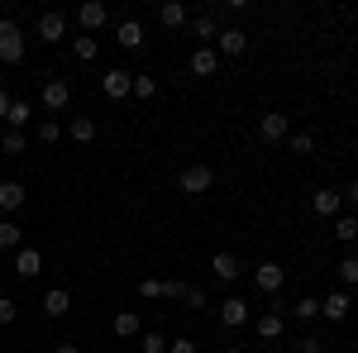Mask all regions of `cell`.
I'll return each instance as SVG.
<instances>
[{"label":"cell","mask_w":358,"mask_h":353,"mask_svg":"<svg viewBox=\"0 0 358 353\" xmlns=\"http://www.w3.org/2000/svg\"><path fill=\"white\" fill-rule=\"evenodd\" d=\"M0 62L5 67L24 62V38H20V24L15 20H0Z\"/></svg>","instance_id":"obj_1"},{"label":"cell","mask_w":358,"mask_h":353,"mask_svg":"<svg viewBox=\"0 0 358 353\" xmlns=\"http://www.w3.org/2000/svg\"><path fill=\"white\" fill-rule=\"evenodd\" d=\"M158 20H163L167 29H182L187 24V5H182V0H167L163 10H158Z\"/></svg>","instance_id":"obj_23"},{"label":"cell","mask_w":358,"mask_h":353,"mask_svg":"<svg viewBox=\"0 0 358 353\" xmlns=\"http://www.w3.org/2000/svg\"><path fill=\"white\" fill-rule=\"evenodd\" d=\"M129 96H138V101H153V96H158V82H153V77H134V91H129Z\"/></svg>","instance_id":"obj_29"},{"label":"cell","mask_w":358,"mask_h":353,"mask_svg":"<svg viewBox=\"0 0 358 353\" xmlns=\"http://www.w3.org/2000/svg\"><path fill=\"white\" fill-rule=\"evenodd\" d=\"M138 296L158 301V296H163V282H158V277H143V282H138Z\"/></svg>","instance_id":"obj_34"},{"label":"cell","mask_w":358,"mask_h":353,"mask_svg":"<svg viewBox=\"0 0 358 353\" xmlns=\"http://www.w3.org/2000/svg\"><path fill=\"white\" fill-rule=\"evenodd\" d=\"M196 38H215V34H220V20H215V15H196Z\"/></svg>","instance_id":"obj_28"},{"label":"cell","mask_w":358,"mask_h":353,"mask_svg":"<svg viewBox=\"0 0 358 353\" xmlns=\"http://www.w3.org/2000/svg\"><path fill=\"white\" fill-rule=\"evenodd\" d=\"M215 67H220V53H215V48H196L192 53V72L196 77H215Z\"/></svg>","instance_id":"obj_18"},{"label":"cell","mask_w":358,"mask_h":353,"mask_svg":"<svg viewBox=\"0 0 358 353\" xmlns=\"http://www.w3.org/2000/svg\"><path fill=\"white\" fill-rule=\"evenodd\" d=\"M10 106H15V101H10V96H5V91H0V120H5V115H10Z\"/></svg>","instance_id":"obj_42"},{"label":"cell","mask_w":358,"mask_h":353,"mask_svg":"<svg viewBox=\"0 0 358 353\" xmlns=\"http://www.w3.org/2000/svg\"><path fill=\"white\" fill-rule=\"evenodd\" d=\"M344 201H349V206H358V182H349V187H344Z\"/></svg>","instance_id":"obj_41"},{"label":"cell","mask_w":358,"mask_h":353,"mask_svg":"<svg viewBox=\"0 0 358 353\" xmlns=\"http://www.w3.org/2000/svg\"><path fill=\"white\" fill-rule=\"evenodd\" d=\"M258 134L268 138V143H287V138H292V115H282V110L263 115V120H258Z\"/></svg>","instance_id":"obj_4"},{"label":"cell","mask_w":358,"mask_h":353,"mask_svg":"<svg viewBox=\"0 0 358 353\" xmlns=\"http://www.w3.org/2000/svg\"><path fill=\"white\" fill-rule=\"evenodd\" d=\"M5 124L24 134V124H34V106H29V101H15V106H10V115H5Z\"/></svg>","instance_id":"obj_22"},{"label":"cell","mask_w":358,"mask_h":353,"mask_svg":"<svg viewBox=\"0 0 358 353\" xmlns=\"http://www.w3.org/2000/svg\"><path fill=\"white\" fill-rule=\"evenodd\" d=\"M282 329H287V315H282V310H268V315L258 320V339L273 344V339H282Z\"/></svg>","instance_id":"obj_16"},{"label":"cell","mask_w":358,"mask_h":353,"mask_svg":"<svg viewBox=\"0 0 358 353\" xmlns=\"http://www.w3.org/2000/svg\"><path fill=\"white\" fill-rule=\"evenodd\" d=\"M187 305H192V310H201V305H206V287H187Z\"/></svg>","instance_id":"obj_36"},{"label":"cell","mask_w":358,"mask_h":353,"mask_svg":"<svg viewBox=\"0 0 358 353\" xmlns=\"http://www.w3.org/2000/svg\"><path fill=\"white\" fill-rule=\"evenodd\" d=\"M115 43H120V48H129V53L143 48V24H138V20H124V24L115 29Z\"/></svg>","instance_id":"obj_14"},{"label":"cell","mask_w":358,"mask_h":353,"mask_svg":"<svg viewBox=\"0 0 358 353\" xmlns=\"http://www.w3.org/2000/svg\"><path fill=\"white\" fill-rule=\"evenodd\" d=\"M38 38H43V43H57V38H67V15H57V10L38 15Z\"/></svg>","instance_id":"obj_10"},{"label":"cell","mask_w":358,"mask_h":353,"mask_svg":"<svg viewBox=\"0 0 358 353\" xmlns=\"http://www.w3.org/2000/svg\"><path fill=\"white\" fill-rule=\"evenodd\" d=\"M244 48H248V34H244V29L224 24L220 34H215V53H220V57H239Z\"/></svg>","instance_id":"obj_7"},{"label":"cell","mask_w":358,"mask_h":353,"mask_svg":"<svg viewBox=\"0 0 358 353\" xmlns=\"http://www.w3.org/2000/svg\"><path fill=\"white\" fill-rule=\"evenodd\" d=\"M110 20V10L101 5V0H86V5H77V24L86 29V34H96V29Z\"/></svg>","instance_id":"obj_9"},{"label":"cell","mask_w":358,"mask_h":353,"mask_svg":"<svg viewBox=\"0 0 358 353\" xmlns=\"http://www.w3.org/2000/svg\"><path fill=\"white\" fill-rule=\"evenodd\" d=\"M310 210H315V215H325V219L344 215V191H339V187H320L315 196H310Z\"/></svg>","instance_id":"obj_3"},{"label":"cell","mask_w":358,"mask_h":353,"mask_svg":"<svg viewBox=\"0 0 358 353\" xmlns=\"http://www.w3.org/2000/svg\"><path fill=\"white\" fill-rule=\"evenodd\" d=\"M210 272H215L220 282H234L244 268H239V258H234V253H215V258H210Z\"/></svg>","instance_id":"obj_19"},{"label":"cell","mask_w":358,"mask_h":353,"mask_svg":"<svg viewBox=\"0 0 358 353\" xmlns=\"http://www.w3.org/2000/svg\"><path fill=\"white\" fill-rule=\"evenodd\" d=\"M138 353H167V339L158 329H143V334H138Z\"/></svg>","instance_id":"obj_27"},{"label":"cell","mask_w":358,"mask_h":353,"mask_svg":"<svg viewBox=\"0 0 358 353\" xmlns=\"http://www.w3.org/2000/svg\"><path fill=\"white\" fill-rule=\"evenodd\" d=\"M77 57L91 62V57H96V38H77Z\"/></svg>","instance_id":"obj_39"},{"label":"cell","mask_w":358,"mask_h":353,"mask_svg":"<svg viewBox=\"0 0 358 353\" xmlns=\"http://www.w3.org/2000/svg\"><path fill=\"white\" fill-rule=\"evenodd\" d=\"M20 244H24V229H20L15 219H0V253H5V248H20Z\"/></svg>","instance_id":"obj_26"},{"label":"cell","mask_w":358,"mask_h":353,"mask_svg":"<svg viewBox=\"0 0 358 353\" xmlns=\"http://www.w3.org/2000/svg\"><path fill=\"white\" fill-rule=\"evenodd\" d=\"M138 334H143L138 315L134 310H120V315H115V339H138Z\"/></svg>","instance_id":"obj_21"},{"label":"cell","mask_w":358,"mask_h":353,"mask_svg":"<svg viewBox=\"0 0 358 353\" xmlns=\"http://www.w3.org/2000/svg\"><path fill=\"white\" fill-rule=\"evenodd\" d=\"M349 310H354V296H349L344 287L320 301V315H325V320H334V325H339V320H349Z\"/></svg>","instance_id":"obj_8"},{"label":"cell","mask_w":358,"mask_h":353,"mask_svg":"<svg viewBox=\"0 0 358 353\" xmlns=\"http://www.w3.org/2000/svg\"><path fill=\"white\" fill-rule=\"evenodd\" d=\"M24 201H29L24 182H0V215H15Z\"/></svg>","instance_id":"obj_11"},{"label":"cell","mask_w":358,"mask_h":353,"mask_svg":"<svg viewBox=\"0 0 358 353\" xmlns=\"http://www.w3.org/2000/svg\"><path fill=\"white\" fill-rule=\"evenodd\" d=\"M15 320H20V301L0 296V325H15Z\"/></svg>","instance_id":"obj_33"},{"label":"cell","mask_w":358,"mask_h":353,"mask_svg":"<svg viewBox=\"0 0 358 353\" xmlns=\"http://www.w3.org/2000/svg\"><path fill=\"white\" fill-rule=\"evenodd\" d=\"M163 296L167 301H182V296H187V282H163Z\"/></svg>","instance_id":"obj_37"},{"label":"cell","mask_w":358,"mask_h":353,"mask_svg":"<svg viewBox=\"0 0 358 353\" xmlns=\"http://www.w3.org/2000/svg\"><path fill=\"white\" fill-rule=\"evenodd\" d=\"M67 310H72V291H67V287H53V291H43V315L62 320Z\"/></svg>","instance_id":"obj_12"},{"label":"cell","mask_w":358,"mask_h":353,"mask_svg":"<svg viewBox=\"0 0 358 353\" xmlns=\"http://www.w3.org/2000/svg\"><path fill=\"white\" fill-rule=\"evenodd\" d=\"M101 91H106L110 101H124V96L134 91V72H124V67H110V72L101 77Z\"/></svg>","instance_id":"obj_6"},{"label":"cell","mask_w":358,"mask_h":353,"mask_svg":"<svg viewBox=\"0 0 358 353\" xmlns=\"http://www.w3.org/2000/svg\"><path fill=\"white\" fill-rule=\"evenodd\" d=\"M334 239H339V244H354L358 239V215H334Z\"/></svg>","instance_id":"obj_24"},{"label":"cell","mask_w":358,"mask_h":353,"mask_svg":"<svg viewBox=\"0 0 358 353\" xmlns=\"http://www.w3.org/2000/svg\"><path fill=\"white\" fill-rule=\"evenodd\" d=\"M325 349V339H315V334H306L301 344H296V353H320Z\"/></svg>","instance_id":"obj_38"},{"label":"cell","mask_w":358,"mask_h":353,"mask_svg":"<svg viewBox=\"0 0 358 353\" xmlns=\"http://www.w3.org/2000/svg\"><path fill=\"white\" fill-rule=\"evenodd\" d=\"M339 282H344V291L358 287V258H344V263H339Z\"/></svg>","instance_id":"obj_30"},{"label":"cell","mask_w":358,"mask_h":353,"mask_svg":"<svg viewBox=\"0 0 358 353\" xmlns=\"http://www.w3.org/2000/svg\"><path fill=\"white\" fill-rule=\"evenodd\" d=\"M287 148L306 158V153H315V138H310V134H292V138H287Z\"/></svg>","instance_id":"obj_32"},{"label":"cell","mask_w":358,"mask_h":353,"mask_svg":"<svg viewBox=\"0 0 358 353\" xmlns=\"http://www.w3.org/2000/svg\"><path fill=\"white\" fill-rule=\"evenodd\" d=\"M67 134L77 138V143H91V138H96V120H91V115H77V120L67 124Z\"/></svg>","instance_id":"obj_25"},{"label":"cell","mask_w":358,"mask_h":353,"mask_svg":"<svg viewBox=\"0 0 358 353\" xmlns=\"http://www.w3.org/2000/svg\"><path fill=\"white\" fill-rule=\"evenodd\" d=\"M67 101H72V86L67 82H48L43 86V110H67Z\"/></svg>","instance_id":"obj_17"},{"label":"cell","mask_w":358,"mask_h":353,"mask_svg":"<svg viewBox=\"0 0 358 353\" xmlns=\"http://www.w3.org/2000/svg\"><path fill=\"white\" fill-rule=\"evenodd\" d=\"M15 272H20V277H38V272H43V253H38V248H20V253H15Z\"/></svg>","instance_id":"obj_15"},{"label":"cell","mask_w":358,"mask_h":353,"mask_svg":"<svg viewBox=\"0 0 358 353\" xmlns=\"http://www.w3.org/2000/svg\"><path fill=\"white\" fill-rule=\"evenodd\" d=\"M220 325L224 329H239V325H248V301H239V296H229L220 305Z\"/></svg>","instance_id":"obj_13"},{"label":"cell","mask_w":358,"mask_h":353,"mask_svg":"<svg viewBox=\"0 0 358 353\" xmlns=\"http://www.w3.org/2000/svg\"><path fill=\"white\" fill-rule=\"evenodd\" d=\"M167 353H196L192 339H167Z\"/></svg>","instance_id":"obj_40"},{"label":"cell","mask_w":358,"mask_h":353,"mask_svg":"<svg viewBox=\"0 0 358 353\" xmlns=\"http://www.w3.org/2000/svg\"><path fill=\"white\" fill-rule=\"evenodd\" d=\"M0 153H24V134H20V129H5V138H0Z\"/></svg>","instance_id":"obj_31"},{"label":"cell","mask_w":358,"mask_h":353,"mask_svg":"<svg viewBox=\"0 0 358 353\" xmlns=\"http://www.w3.org/2000/svg\"><path fill=\"white\" fill-rule=\"evenodd\" d=\"M177 187L187 191V196H206V191L215 187V172L206 163H192V167H182V177H177Z\"/></svg>","instance_id":"obj_2"},{"label":"cell","mask_w":358,"mask_h":353,"mask_svg":"<svg viewBox=\"0 0 358 353\" xmlns=\"http://www.w3.org/2000/svg\"><path fill=\"white\" fill-rule=\"evenodd\" d=\"M282 282H287V272L277 268V263H258V268H253V287H258L263 296H277Z\"/></svg>","instance_id":"obj_5"},{"label":"cell","mask_w":358,"mask_h":353,"mask_svg":"<svg viewBox=\"0 0 358 353\" xmlns=\"http://www.w3.org/2000/svg\"><path fill=\"white\" fill-rule=\"evenodd\" d=\"M287 315H292L296 325H310V320L320 315V301H315V296H301L296 305H287Z\"/></svg>","instance_id":"obj_20"},{"label":"cell","mask_w":358,"mask_h":353,"mask_svg":"<svg viewBox=\"0 0 358 353\" xmlns=\"http://www.w3.org/2000/svg\"><path fill=\"white\" fill-rule=\"evenodd\" d=\"M224 353H244V349H234V344H229V349H224Z\"/></svg>","instance_id":"obj_44"},{"label":"cell","mask_w":358,"mask_h":353,"mask_svg":"<svg viewBox=\"0 0 358 353\" xmlns=\"http://www.w3.org/2000/svg\"><path fill=\"white\" fill-rule=\"evenodd\" d=\"M53 353H82V349H77V344H72V339H67V344H57Z\"/></svg>","instance_id":"obj_43"},{"label":"cell","mask_w":358,"mask_h":353,"mask_svg":"<svg viewBox=\"0 0 358 353\" xmlns=\"http://www.w3.org/2000/svg\"><path fill=\"white\" fill-rule=\"evenodd\" d=\"M57 134H62L57 120H43V124H38V143H57Z\"/></svg>","instance_id":"obj_35"}]
</instances>
